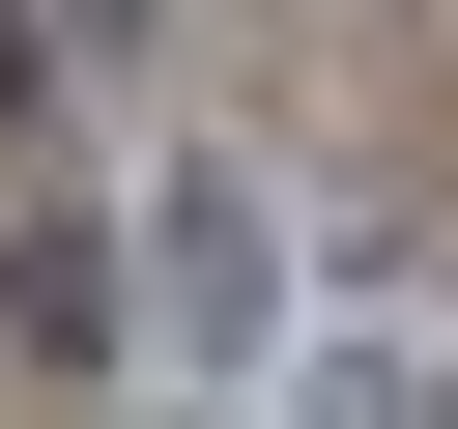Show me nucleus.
Here are the masks:
<instances>
[{
	"mask_svg": "<svg viewBox=\"0 0 458 429\" xmlns=\"http://www.w3.org/2000/svg\"><path fill=\"white\" fill-rule=\"evenodd\" d=\"M0 343H29V372H114V343H143V286H114V229H86V200H29V229H0Z\"/></svg>",
	"mask_w": 458,
	"mask_h": 429,
	"instance_id": "obj_2",
	"label": "nucleus"
},
{
	"mask_svg": "<svg viewBox=\"0 0 458 429\" xmlns=\"http://www.w3.org/2000/svg\"><path fill=\"white\" fill-rule=\"evenodd\" d=\"M172 429H286V400H200V372H172Z\"/></svg>",
	"mask_w": 458,
	"mask_h": 429,
	"instance_id": "obj_5",
	"label": "nucleus"
},
{
	"mask_svg": "<svg viewBox=\"0 0 458 429\" xmlns=\"http://www.w3.org/2000/svg\"><path fill=\"white\" fill-rule=\"evenodd\" d=\"M57 29H86V57H143V29H172V0H57Z\"/></svg>",
	"mask_w": 458,
	"mask_h": 429,
	"instance_id": "obj_4",
	"label": "nucleus"
},
{
	"mask_svg": "<svg viewBox=\"0 0 458 429\" xmlns=\"http://www.w3.org/2000/svg\"><path fill=\"white\" fill-rule=\"evenodd\" d=\"M114 286H143V343H172L200 400H258V372H286V315H315V257H286V172L172 143V172L114 200Z\"/></svg>",
	"mask_w": 458,
	"mask_h": 429,
	"instance_id": "obj_1",
	"label": "nucleus"
},
{
	"mask_svg": "<svg viewBox=\"0 0 458 429\" xmlns=\"http://www.w3.org/2000/svg\"><path fill=\"white\" fill-rule=\"evenodd\" d=\"M57 57H86V29H57V0H0V143L57 114Z\"/></svg>",
	"mask_w": 458,
	"mask_h": 429,
	"instance_id": "obj_3",
	"label": "nucleus"
}]
</instances>
